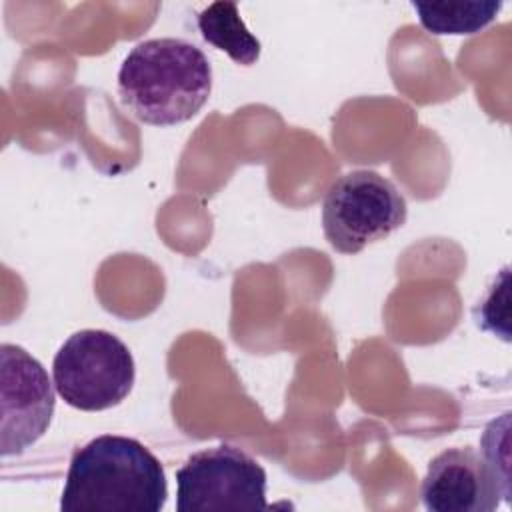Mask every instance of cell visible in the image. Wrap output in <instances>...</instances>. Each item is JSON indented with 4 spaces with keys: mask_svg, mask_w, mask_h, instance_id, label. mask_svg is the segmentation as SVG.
<instances>
[{
    "mask_svg": "<svg viewBox=\"0 0 512 512\" xmlns=\"http://www.w3.org/2000/svg\"><path fill=\"white\" fill-rule=\"evenodd\" d=\"M168 498L160 460L138 440L102 434L72 454L62 512H160Z\"/></svg>",
    "mask_w": 512,
    "mask_h": 512,
    "instance_id": "1",
    "label": "cell"
},
{
    "mask_svg": "<svg viewBox=\"0 0 512 512\" xmlns=\"http://www.w3.org/2000/svg\"><path fill=\"white\" fill-rule=\"evenodd\" d=\"M212 92L206 54L182 38L138 42L118 70L122 106L150 126H174L196 116Z\"/></svg>",
    "mask_w": 512,
    "mask_h": 512,
    "instance_id": "2",
    "label": "cell"
},
{
    "mask_svg": "<svg viewBox=\"0 0 512 512\" xmlns=\"http://www.w3.org/2000/svg\"><path fill=\"white\" fill-rule=\"evenodd\" d=\"M54 388L62 400L82 412H100L120 404L134 386L136 366L128 346L108 330L74 332L52 362Z\"/></svg>",
    "mask_w": 512,
    "mask_h": 512,
    "instance_id": "3",
    "label": "cell"
},
{
    "mask_svg": "<svg viewBox=\"0 0 512 512\" xmlns=\"http://www.w3.org/2000/svg\"><path fill=\"white\" fill-rule=\"evenodd\" d=\"M408 216L402 192L374 170H352L332 182L322 204V228L340 254H358L388 238Z\"/></svg>",
    "mask_w": 512,
    "mask_h": 512,
    "instance_id": "4",
    "label": "cell"
},
{
    "mask_svg": "<svg viewBox=\"0 0 512 512\" xmlns=\"http://www.w3.org/2000/svg\"><path fill=\"white\" fill-rule=\"evenodd\" d=\"M266 470L244 450L220 444L176 470V510H266Z\"/></svg>",
    "mask_w": 512,
    "mask_h": 512,
    "instance_id": "5",
    "label": "cell"
},
{
    "mask_svg": "<svg viewBox=\"0 0 512 512\" xmlns=\"http://www.w3.org/2000/svg\"><path fill=\"white\" fill-rule=\"evenodd\" d=\"M0 452L22 454L50 426L56 394L44 366L22 346H0Z\"/></svg>",
    "mask_w": 512,
    "mask_h": 512,
    "instance_id": "6",
    "label": "cell"
},
{
    "mask_svg": "<svg viewBox=\"0 0 512 512\" xmlns=\"http://www.w3.org/2000/svg\"><path fill=\"white\" fill-rule=\"evenodd\" d=\"M430 512H492L504 492L486 460L470 446L448 448L428 464L420 486Z\"/></svg>",
    "mask_w": 512,
    "mask_h": 512,
    "instance_id": "7",
    "label": "cell"
},
{
    "mask_svg": "<svg viewBox=\"0 0 512 512\" xmlns=\"http://www.w3.org/2000/svg\"><path fill=\"white\" fill-rule=\"evenodd\" d=\"M198 28L206 42L226 52L234 62L250 66L260 56V40L246 28L234 2H214L198 14Z\"/></svg>",
    "mask_w": 512,
    "mask_h": 512,
    "instance_id": "8",
    "label": "cell"
},
{
    "mask_svg": "<svg viewBox=\"0 0 512 512\" xmlns=\"http://www.w3.org/2000/svg\"><path fill=\"white\" fill-rule=\"evenodd\" d=\"M412 8L432 34H476L496 18L502 2H412Z\"/></svg>",
    "mask_w": 512,
    "mask_h": 512,
    "instance_id": "9",
    "label": "cell"
},
{
    "mask_svg": "<svg viewBox=\"0 0 512 512\" xmlns=\"http://www.w3.org/2000/svg\"><path fill=\"white\" fill-rule=\"evenodd\" d=\"M508 422L510 414H502V418L492 420L482 436V458L488 468L496 476L504 500L510 502V464H508Z\"/></svg>",
    "mask_w": 512,
    "mask_h": 512,
    "instance_id": "10",
    "label": "cell"
}]
</instances>
